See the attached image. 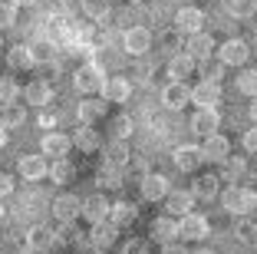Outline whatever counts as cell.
<instances>
[{
  "instance_id": "obj_1",
  "label": "cell",
  "mask_w": 257,
  "mask_h": 254,
  "mask_svg": "<svg viewBox=\"0 0 257 254\" xmlns=\"http://www.w3.org/2000/svg\"><path fill=\"white\" fill-rule=\"evenodd\" d=\"M221 205H224L227 215H241L244 218V215H250V211L257 208V192L231 185V188H224V192H221Z\"/></svg>"
},
{
  "instance_id": "obj_2",
  "label": "cell",
  "mask_w": 257,
  "mask_h": 254,
  "mask_svg": "<svg viewBox=\"0 0 257 254\" xmlns=\"http://www.w3.org/2000/svg\"><path fill=\"white\" fill-rule=\"evenodd\" d=\"M73 86H76V93H83V96L102 93V86H106V79H102V66H96V63H83V66L76 69V76H73Z\"/></svg>"
},
{
  "instance_id": "obj_3",
  "label": "cell",
  "mask_w": 257,
  "mask_h": 254,
  "mask_svg": "<svg viewBox=\"0 0 257 254\" xmlns=\"http://www.w3.org/2000/svg\"><path fill=\"white\" fill-rule=\"evenodd\" d=\"M211 234V224H208V218L204 215H185L182 221H178V241H204Z\"/></svg>"
},
{
  "instance_id": "obj_4",
  "label": "cell",
  "mask_w": 257,
  "mask_h": 254,
  "mask_svg": "<svg viewBox=\"0 0 257 254\" xmlns=\"http://www.w3.org/2000/svg\"><path fill=\"white\" fill-rule=\"evenodd\" d=\"M122 46H125V53H132V56H145V53L152 50V33L145 30V27H128V30L122 33Z\"/></svg>"
},
{
  "instance_id": "obj_5",
  "label": "cell",
  "mask_w": 257,
  "mask_h": 254,
  "mask_svg": "<svg viewBox=\"0 0 257 254\" xmlns=\"http://www.w3.org/2000/svg\"><path fill=\"white\" fill-rule=\"evenodd\" d=\"M191 103H195L198 109H214V106L221 103V82L201 79L195 90H191Z\"/></svg>"
},
{
  "instance_id": "obj_6",
  "label": "cell",
  "mask_w": 257,
  "mask_h": 254,
  "mask_svg": "<svg viewBox=\"0 0 257 254\" xmlns=\"http://www.w3.org/2000/svg\"><path fill=\"white\" fill-rule=\"evenodd\" d=\"M247 56H250V46L244 43V40H227V43L218 50V60L224 63V66H244Z\"/></svg>"
},
{
  "instance_id": "obj_7",
  "label": "cell",
  "mask_w": 257,
  "mask_h": 254,
  "mask_svg": "<svg viewBox=\"0 0 257 254\" xmlns=\"http://www.w3.org/2000/svg\"><path fill=\"white\" fill-rule=\"evenodd\" d=\"M172 162H175V168H182V172H195L198 165L204 162V152H201V145H178V149L172 152Z\"/></svg>"
},
{
  "instance_id": "obj_8",
  "label": "cell",
  "mask_w": 257,
  "mask_h": 254,
  "mask_svg": "<svg viewBox=\"0 0 257 254\" xmlns=\"http://www.w3.org/2000/svg\"><path fill=\"white\" fill-rule=\"evenodd\" d=\"M149 238L159 241V244H168V241H178V221L172 215H162L149 224Z\"/></svg>"
},
{
  "instance_id": "obj_9",
  "label": "cell",
  "mask_w": 257,
  "mask_h": 254,
  "mask_svg": "<svg viewBox=\"0 0 257 254\" xmlns=\"http://www.w3.org/2000/svg\"><path fill=\"white\" fill-rule=\"evenodd\" d=\"M139 185H142V198L145 202H162V198L168 195V179L159 175V172H145Z\"/></svg>"
},
{
  "instance_id": "obj_10",
  "label": "cell",
  "mask_w": 257,
  "mask_h": 254,
  "mask_svg": "<svg viewBox=\"0 0 257 254\" xmlns=\"http://www.w3.org/2000/svg\"><path fill=\"white\" fill-rule=\"evenodd\" d=\"M53 215L60 218L63 224H69V221H76V218L83 215V202H79L76 195H56L53 198Z\"/></svg>"
},
{
  "instance_id": "obj_11",
  "label": "cell",
  "mask_w": 257,
  "mask_h": 254,
  "mask_svg": "<svg viewBox=\"0 0 257 254\" xmlns=\"http://www.w3.org/2000/svg\"><path fill=\"white\" fill-rule=\"evenodd\" d=\"M201 23H204V14L198 7H182L175 14V30L191 37V33H201Z\"/></svg>"
},
{
  "instance_id": "obj_12",
  "label": "cell",
  "mask_w": 257,
  "mask_h": 254,
  "mask_svg": "<svg viewBox=\"0 0 257 254\" xmlns=\"http://www.w3.org/2000/svg\"><path fill=\"white\" fill-rule=\"evenodd\" d=\"M17 168H20V175L27 182H40V179H46V175H50V162H46L43 155H20Z\"/></svg>"
},
{
  "instance_id": "obj_13",
  "label": "cell",
  "mask_w": 257,
  "mask_h": 254,
  "mask_svg": "<svg viewBox=\"0 0 257 254\" xmlns=\"http://www.w3.org/2000/svg\"><path fill=\"white\" fill-rule=\"evenodd\" d=\"M43 155H53V158H66L69 149H73V135H63V132H46L43 142H40Z\"/></svg>"
},
{
  "instance_id": "obj_14",
  "label": "cell",
  "mask_w": 257,
  "mask_h": 254,
  "mask_svg": "<svg viewBox=\"0 0 257 254\" xmlns=\"http://www.w3.org/2000/svg\"><path fill=\"white\" fill-rule=\"evenodd\" d=\"M115 238H119V224L115 221H96L92 224V231H89V244H96L99 251H102V247H112L115 244Z\"/></svg>"
},
{
  "instance_id": "obj_15",
  "label": "cell",
  "mask_w": 257,
  "mask_h": 254,
  "mask_svg": "<svg viewBox=\"0 0 257 254\" xmlns=\"http://www.w3.org/2000/svg\"><path fill=\"white\" fill-rule=\"evenodd\" d=\"M201 152H204V158H208V162H227V155H231V142H227L221 132L204 135Z\"/></svg>"
},
{
  "instance_id": "obj_16",
  "label": "cell",
  "mask_w": 257,
  "mask_h": 254,
  "mask_svg": "<svg viewBox=\"0 0 257 254\" xmlns=\"http://www.w3.org/2000/svg\"><path fill=\"white\" fill-rule=\"evenodd\" d=\"M128 96H132V82L125 76H109L102 86V99L106 103H128Z\"/></svg>"
},
{
  "instance_id": "obj_17",
  "label": "cell",
  "mask_w": 257,
  "mask_h": 254,
  "mask_svg": "<svg viewBox=\"0 0 257 254\" xmlns=\"http://www.w3.org/2000/svg\"><path fill=\"white\" fill-rule=\"evenodd\" d=\"M23 99H27L30 106H40V109H46V106L53 103V86H50L46 79H33L30 86L23 90Z\"/></svg>"
},
{
  "instance_id": "obj_18",
  "label": "cell",
  "mask_w": 257,
  "mask_h": 254,
  "mask_svg": "<svg viewBox=\"0 0 257 254\" xmlns=\"http://www.w3.org/2000/svg\"><path fill=\"white\" fill-rule=\"evenodd\" d=\"M165 208L172 218H185L191 215V208H195V195L191 192H168L165 195Z\"/></svg>"
},
{
  "instance_id": "obj_19",
  "label": "cell",
  "mask_w": 257,
  "mask_h": 254,
  "mask_svg": "<svg viewBox=\"0 0 257 254\" xmlns=\"http://www.w3.org/2000/svg\"><path fill=\"white\" fill-rule=\"evenodd\" d=\"M162 103H165L168 109H185V106L191 103V90L185 82H168L165 90H162Z\"/></svg>"
},
{
  "instance_id": "obj_20",
  "label": "cell",
  "mask_w": 257,
  "mask_h": 254,
  "mask_svg": "<svg viewBox=\"0 0 257 254\" xmlns=\"http://www.w3.org/2000/svg\"><path fill=\"white\" fill-rule=\"evenodd\" d=\"M218 126H221V116L214 109H198L191 116V132H198V135H214Z\"/></svg>"
},
{
  "instance_id": "obj_21",
  "label": "cell",
  "mask_w": 257,
  "mask_h": 254,
  "mask_svg": "<svg viewBox=\"0 0 257 254\" xmlns=\"http://www.w3.org/2000/svg\"><path fill=\"white\" fill-rule=\"evenodd\" d=\"M109 208H112V205H109L102 195H89V198H83V218L89 224L106 221V218H109Z\"/></svg>"
},
{
  "instance_id": "obj_22",
  "label": "cell",
  "mask_w": 257,
  "mask_h": 254,
  "mask_svg": "<svg viewBox=\"0 0 257 254\" xmlns=\"http://www.w3.org/2000/svg\"><path fill=\"white\" fill-rule=\"evenodd\" d=\"M76 116H79V122H86V126H92L96 119H102L106 116V99H83V103L76 106Z\"/></svg>"
},
{
  "instance_id": "obj_23",
  "label": "cell",
  "mask_w": 257,
  "mask_h": 254,
  "mask_svg": "<svg viewBox=\"0 0 257 254\" xmlns=\"http://www.w3.org/2000/svg\"><path fill=\"white\" fill-rule=\"evenodd\" d=\"M188 56L191 60H208L211 56V50H214V40H211V33H191L188 37Z\"/></svg>"
},
{
  "instance_id": "obj_24",
  "label": "cell",
  "mask_w": 257,
  "mask_h": 254,
  "mask_svg": "<svg viewBox=\"0 0 257 254\" xmlns=\"http://www.w3.org/2000/svg\"><path fill=\"white\" fill-rule=\"evenodd\" d=\"M73 145H76V149H83V152H99V149H102V139H99V132L92 126L83 122V126L76 129V135H73Z\"/></svg>"
},
{
  "instance_id": "obj_25",
  "label": "cell",
  "mask_w": 257,
  "mask_h": 254,
  "mask_svg": "<svg viewBox=\"0 0 257 254\" xmlns=\"http://www.w3.org/2000/svg\"><path fill=\"white\" fill-rule=\"evenodd\" d=\"M198 66V60H191L188 53H182V56H172L168 60V76H172V82H185V76H191Z\"/></svg>"
},
{
  "instance_id": "obj_26",
  "label": "cell",
  "mask_w": 257,
  "mask_h": 254,
  "mask_svg": "<svg viewBox=\"0 0 257 254\" xmlns=\"http://www.w3.org/2000/svg\"><path fill=\"white\" fill-rule=\"evenodd\" d=\"M139 218V208L132 202H115L112 208H109V221H115L119 228H125V224H132Z\"/></svg>"
},
{
  "instance_id": "obj_27",
  "label": "cell",
  "mask_w": 257,
  "mask_h": 254,
  "mask_svg": "<svg viewBox=\"0 0 257 254\" xmlns=\"http://www.w3.org/2000/svg\"><path fill=\"white\" fill-rule=\"evenodd\" d=\"M102 162L106 165H115V168H122V165H128V145L125 142H109L106 149H102Z\"/></svg>"
},
{
  "instance_id": "obj_28",
  "label": "cell",
  "mask_w": 257,
  "mask_h": 254,
  "mask_svg": "<svg viewBox=\"0 0 257 254\" xmlns=\"http://www.w3.org/2000/svg\"><path fill=\"white\" fill-rule=\"evenodd\" d=\"M7 66L10 69H30L33 66V50L30 46H10L7 50Z\"/></svg>"
},
{
  "instance_id": "obj_29",
  "label": "cell",
  "mask_w": 257,
  "mask_h": 254,
  "mask_svg": "<svg viewBox=\"0 0 257 254\" xmlns=\"http://www.w3.org/2000/svg\"><path fill=\"white\" fill-rule=\"evenodd\" d=\"M218 182L214 175H201V179H195V185H191V195L195 198H204V202H211L214 195H218Z\"/></svg>"
},
{
  "instance_id": "obj_30",
  "label": "cell",
  "mask_w": 257,
  "mask_h": 254,
  "mask_svg": "<svg viewBox=\"0 0 257 254\" xmlns=\"http://www.w3.org/2000/svg\"><path fill=\"white\" fill-rule=\"evenodd\" d=\"M96 182H99V188H122V168H115V165H106V162H102V168H99Z\"/></svg>"
},
{
  "instance_id": "obj_31",
  "label": "cell",
  "mask_w": 257,
  "mask_h": 254,
  "mask_svg": "<svg viewBox=\"0 0 257 254\" xmlns=\"http://www.w3.org/2000/svg\"><path fill=\"white\" fill-rule=\"evenodd\" d=\"M73 175H76V168L66 162V158H56V162L50 165V182H53V185H66Z\"/></svg>"
},
{
  "instance_id": "obj_32",
  "label": "cell",
  "mask_w": 257,
  "mask_h": 254,
  "mask_svg": "<svg viewBox=\"0 0 257 254\" xmlns=\"http://www.w3.org/2000/svg\"><path fill=\"white\" fill-rule=\"evenodd\" d=\"M86 238H89V234H83L73 221L63 224L60 231H53V241H56V244H79V241H86Z\"/></svg>"
},
{
  "instance_id": "obj_33",
  "label": "cell",
  "mask_w": 257,
  "mask_h": 254,
  "mask_svg": "<svg viewBox=\"0 0 257 254\" xmlns=\"http://www.w3.org/2000/svg\"><path fill=\"white\" fill-rule=\"evenodd\" d=\"M27 122V112L20 106H4V116H0V126L4 129H20Z\"/></svg>"
},
{
  "instance_id": "obj_34",
  "label": "cell",
  "mask_w": 257,
  "mask_h": 254,
  "mask_svg": "<svg viewBox=\"0 0 257 254\" xmlns=\"http://www.w3.org/2000/svg\"><path fill=\"white\" fill-rule=\"evenodd\" d=\"M17 96H20V86L14 79H7V76H0V109L4 106H14Z\"/></svg>"
},
{
  "instance_id": "obj_35",
  "label": "cell",
  "mask_w": 257,
  "mask_h": 254,
  "mask_svg": "<svg viewBox=\"0 0 257 254\" xmlns=\"http://www.w3.org/2000/svg\"><path fill=\"white\" fill-rule=\"evenodd\" d=\"M198 66H201V76L208 82H221V76H224V63L221 60H198Z\"/></svg>"
},
{
  "instance_id": "obj_36",
  "label": "cell",
  "mask_w": 257,
  "mask_h": 254,
  "mask_svg": "<svg viewBox=\"0 0 257 254\" xmlns=\"http://www.w3.org/2000/svg\"><path fill=\"white\" fill-rule=\"evenodd\" d=\"M79 4H83V14L89 20H102L109 14V0H79Z\"/></svg>"
},
{
  "instance_id": "obj_37",
  "label": "cell",
  "mask_w": 257,
  "mask_h": 254,
  "mask_svg": "<svg viewBox=\"0 0 257 254\" xmlns=\"http://www.w3.org/2000/svg\"><path fill=\"white\" fill-rule=\"evenodd\" d=\"M237 90H241L244 96H250V99L257 96V69H244V73L237 76Z\"/></svg>"
},
{
  "instance_id": "obj_38",
  "label": "cell",
  "mask_w": 257,
  "mask_h": 254,
  "mask_svg": "<svg viewBox=\"0 0 257 254\" xmlns=\"http://www.w3.org/2000/svg\"><path fill=\"white\" fill-rule=\"evenodd\" d=\"M17 23V4L14 0H0V30H7Z\"/></svg>"
},
{
  "instance_id": "obj_39",
  "label": "cell",
  "mask_w": 257,
  "mask_h": 254,
  "mask_svg": "<svg viewBox=\"0 0 257 254\" xmlns=\"http://www.w3.org/2000/svg\"><path fill=\"white\" fill-rule=\"evenodd\" d=\"M224 7H227V14H234V17H247L257 7V0H224Z\"/></svg>"
},
{
  "instance_id": "obj_40",
  "label": "cell",
  "mask_w": 257,
  "mask_h": 254,
  "mask_svg": "<svg viewBox=\"0 0 257 254\" xmlns=\"http://www.w3.org/2000/svg\"><path fill=\"white\" fill-rule=\"evenodd\" d=\"M112 135L119 139V142H125L128 135H132V119H128V116H115L112 119Z\"/></svg>"
},
{
  "instance_id": "obj_41",
  "label": "cell",
  "mask_w": 257,
  "mask_h": 254,
  "mask_svg": "<svg viewBox=\"0 0 257 254\" xmlns=\"http://www.w3.org/2000/svg\"><path fill=\"white\" fill-rule=\"evenodd\" d=\"M50 238H53V231H50V228H33V231H30V238H27V244L40 251V247H46V244H50Z\"/></svg>"
},
{
  "instance_id": "obj_42",
  "label": "cell",
  "mask_w": 257,
  "mask_h": 254,
  "mask_svg": "<svg viewBox=\"0 0 257 254\" xmlns=\"http://www.w3.org/2000/svg\"><path fill=\"white\" fill-rule=\"evenodd\" d=\"M244 158H227V165H224V179H237V175H244Z\"/></svg>"
},
{
  "instance_id": "obj_43",
  "label": "cell",
  "mask_w": 257,
  "mask_h": 254,
  "mask_svg": "<svg viewBox=\"0 0 257 254\" xmlns=\"http://www.w3.org/2000/svg\"><path fill=\"white\" fill-rule=\"evenodd\" d=\"M178 37H182V33H178V30L172 27L168 33H162V46H165L168 53H175V50H178Z\"/></svg>"
},
{
  "instance_id": "obj_44",
  "label": "cell",
  "mask_w": 257,
  "mask_h": 254,
  "mask_svg": "<svg viewBox=\"0 0 257 254\" xmlns=\"http://www.w3.org/2000/svg\"><path fill=\"white\" fill-rule=\"evenodd\" d=\"M244 149H247L250 155H257V122L247 129V132H244Z\"/></svg>"
},
{
  "instance_id": "obj_45",
  "label": "cell",
  "mask_w": 257,
  "mask_h": 254,
  "mask_svg": "<svg viewBox=\"0 0 257 254\" xmlns=\"http://www.w3.org/2000/svg\"><path fill=\"white\" fill-rule=\"evenodd\" d=\"M241 241L244 244H257V224H241Z\"/></svg>"
},
{
  "instance_id": "obj_46",
  "label": "cell",
  "mask_w": 257,
  "mask_h": 254,
  "mask_svg": "<svg viewBox=\"0 0 257 254\" xmlns=\"http://www.w3.org/2000/svg\"><path fill=\"white\" fill-rule=\"evenodd\" d=\"M162 254H191V251L185 247V241H168V244H162Z\"/></svg>"
},
{
  "instance_id": "obj_47",
  "label": "cell",
  "mask_w": 257,
  "mask_h": 254,
  "mask_svg": "<svg viewBox=\"0 0 257 254\" xmlns=\"http://www.w3.org/2000/svg\"><path fill=\"white\" fill-rule=\"evenodd\" d=\"M122 254H149V244H145V241H128V244L122 247Z\"/></svg>"
},
{
  "instance_id": "obj_48",
  "label": "cell",
  "mask_w": 257,
  "mask_h": 254,
  "mask_svg": "<svg viewBox=\"0 0 257 254\" xmlns=\"http://www.w3.org/2000/svg\"><path fill=\"white\" fill-rule=\"evenodd\" d=\"M30 50H33V63H43V60H50V53H53V50H50L46 43H40V46H30Z\"/></svg>"
},
{
  "instance_id": "obj_49",
  "label": "cell",
  "mask_w": 257,
  "mask_h": 254,
  "mask_svg": "<svg viewBox=\"0 0 257 254\" xmlns=\"http://www.w3.org/2000/svg\"><path fill=\"white\" fill-rule=\"evenodd\" d=\"M10 192H14V175L0 172V198H4V195H10Z\"/></svg>"
},
{
  "instance_id": "obj_50",
  "label": "cell",
  "mask_w": 257,
  "mask_h": 254,
  "mask_svg": "<svg viewBox=\"0 0 257 254\" xmlns=\"http://www.w3.org/2000/svg\"><path fill=\"white\" fill-rule=\"evenodd\" d=\"M73 254H99V247L89 244V238H86V241H79V244H73Z\"/></svg>"
},
{
  "instance_id": "obj_51",
  "label": "cell",
  "mask_w": 257,
  "mask_h": 254,
  "mask_svg": "<svg viewBox=\"0 0 257 254\" xmlns=\"http://www.w3.org/2000/svg\"><path fill=\"white\" fill-rule=\"evenodd\" d=\"M40 126H43V129H53L56 126V116H53V112H43V116H40Z\"/></svg>"
},
{
  "instance_id": "obj_52",
  "label": "cell",
  "mask_w": 257,
  "mask_h": 254,
  "mask_svg": "<svg viewBox=\"0 0 257 254\" xmlns=\"http://www.w3.org/2000/svg\"><path fill=\"white\" fill-rule=\"evenodd\" d=\"M17 7H33V4H40V0H14Z\"/></svg>"
},
{
  "instance_id": "obj_53",
  "label": "cell",
  "mask_w": 257,
  "mask_h": 254,
  "mask_svg": "<svg viewBox=\"0 0 257 254\" xmlns=\"http://www.w3.org/2000/svg\"><path fill=\"white\" fill-rule=\"evenodd\" d=\"M247 112H250V119L257 122V96H254V103H250V109H247Z\"/></svg>"
},
{
  "instance_id": "obj_54",
  "label": "cell",
  "mask_w": 257,
  "mask_h": 254,
  "mask_svg": "<svg viewBox=\"0 0 257 254\" xmlns=\"http://www.w3.org/2000/svg\"><path fill=\"white\" fill-rule=\"evenodd\" d=\"M60 7H63V10H73V7H76V0H60Z\"/></svg>"
},
{
  "instance_id": "obj_55",
  "label": "cell",
  "mask_w": 257,
  "mask_h": 254,
  "mask_svg": "<svg viewBox=\"0 0 257 254\" xmlns=\"http://www.w3.org/2000/svg\"><path fill=\"white\" fill-rule=\"evenodd\" d=\"M4 145H7V129L0 126V149H4Z\"/></svg>"
},
{
  "instance_id": "obj_56",
  "label": "cell",
  "mask_w": 257,
  "mask_h": 254,
  "mask_svg": "<svg viewBox=\"0 0 257 254\" xmlns=\"http://www.w3.org/2000/svg\"><path fill=\"white\" fill-rule=\"evenodd\" d=\"M195 254H218V251H211V247H201V251H195Z\"/></svg>"
},
{
  "instance_id": "obj_57",
  "label": "cell",
  "mask_w": 257,
  "mask_h": 254,
  "mask_svg": "<svg viewBox=\"0 0 257 254\" xmlns=\"http://www.w3.org/2000/svg\"><path fill=\"white\" fill-rule=\"evenodd\" d=\"M125 4H142V0H125Z\"/></svg>"
},
{
  "instance_id": "obj_58",
  "label": "cell",
  "mask_w": 257,
  "mask_h": 254,
  "mask_svg": "<svg viewBox=\"0 0 257 254\" xmlns=\"http://www.w3.org/2000/svg\"><path fill=\"white\" fill-rule=\"evenodd\" d=\"M0 221H4V208H0Z\"/></svg>"
},
{
  "instance_id": "obj_59",
  "label": "cell",
  "mask_w": 257,
  "mask_h": 254,
  "mask_svg": "<svg viewBox=\"0 0 257 254\" xmlns=\"http://www.w3.org/2000/svg\"><path fill=\"white\" fill-rule=\"evenodd\" d=\"M254 46H257V33H254Z\"/></svg>"
},
{
  "instance_id": "obj_60",
  "label": "cell",
  "mask_w": 257,
  "mask_h": 254,
  "mask_svg": "<svg viewBox=\"0 0 257 254\" xmlns=\"http://www.w3.org/2000/svg\"><path fill=\"white\" fill-rule=\"evenodd\" d=\"M0 50H4V40H0Z\"/></svg>"
},
{
  "instance_id": "obj_61",
  "label": "cell",
  "mask_w": 257,
  "mask_h": 254,
  "mask_svg": "<svg viewBox=\"0 0 257 254\" xmlns=\"http://www.w3.org/2000/svg\"><path fill=\"white\" fill-rule=\"evenodd\" d=\"M40 254H50V251H40Z\"/></svg>"
}]
</instances>
